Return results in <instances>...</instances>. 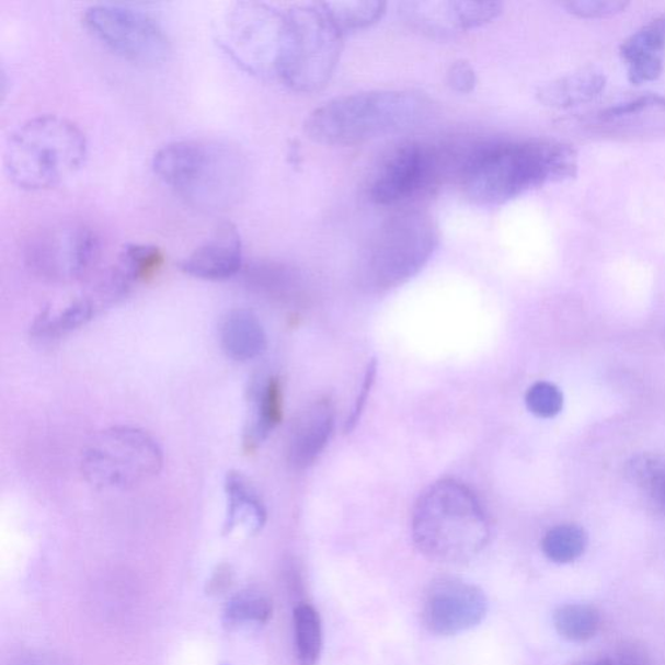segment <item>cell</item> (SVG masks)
I'll return each mask as SVG.
<instances>
[{
    "mask_svg": "<svg viewBox=\"0 0 665 665\" xmlns=\"http://www.w3.org/2000/svg\"><path fill=\"white\" fill-rule=\"evenodd\" d=\"M576 170V153L569 146L498 141L469 151L459 167V177L469 200L492 207L548 182L575 176Z\"/></svg>",
    "mask_w": 665,
    "mask_h": 665,
    "instance_id": "6da1fadb",
    "label": "cell"
},
{
    "mask_svg": "<svg viewBox=\"0 0 665 665\" xmlns=\"http://www.w3.org/2000/svg\"><path fill=\"white\" fill-rule=\"evenodd\" d=\"M157 176L188 205L217 213L242 198L248 165L238 147L217 139H180L152 157Z\"/></svg>",
    "mask_w": 665,
    "mask_h": 665,
    "instance_id": "7a4b0ae2",
    "label": "cell"
},
{
    "mask_svg": "<svg viewBox=\"0 0 665 665\" xmlns=\"http://www.w3.org/2000/svg\"><path fill=\"white\" fill-rule=\"evenodd\" d=\"M428 107V101L415 91H362L313 110L305 130L321 145H360L411 128L423 121Z\"/></svg>",
    "mask_w": 665,
    "mask_h": 665,
    "instance_id": "3957f363",
    "label": "cell"
},
{
    "mask_svg": "<svg viewBox=\"0 0 665 665\" xmlns=\"http://www.w3.org/2000/svg\"><path fill=\"white\" fill-rule=\"evenodd\" d=\"M412 536L424 557L458 564L469 562L486 548L490 525L471 490L444 480L420 496L412 516Z\"/></svg>",
    "mask_w": 665,
    "mask_h": 665,
    "instance_id": "277c9868",
    "label": "cell"
},
{
    "mask_svg": "<svg viewBox=\"0 0 665 665\" xmlns=\"http://www.w3.org/2000/svg\"><path fill=\"white\" fill-rule=\"evenodd\" d=\"M85 135L69 118L38 115L13 129L4 146L7 176L24 191H47L71 179L85 162Z\"/></svg>",
    "mask_w": 665,
    "mask_h": 665,
    "instance_id": "5b68a950",
    "label": "cell"
},
{
    "mask_svg": "<svg viewBox=\"0 0 665 665\" xmlns=\"http://www.w3.org/2000/svg\"><path fill=\"white\" fill-rule=\"evenodd\" d=\"M438 242V228L428 214L410 209L390 217L364 251L363 286L381 293L410 282L428 264Z\"/></svg>",
    "mask_w": 665,
    "mask_h": 665,
    "instance_id": "8992f818",
    "label": "cell"
},
{
    "mask_svg": "<svg viewBox=\"0 0 665 665\" xmlns=\"http://www.w3.org/2000/svg\"><path fill=\"white\" fill-rule=\"evenodd\" d=\"M342 38L321 4L286 10L277 80L298 93L325 88L337 68Z\"/></svg>",
    "mask_w": 665,
    "mask_h": 665,
    "instance_id": "52a82bcc",
    "label": "cell"
},
{
    "mask_svg": "<svg viewBox=\"0 0 665 665\" xmlns=\"http://www.w3.org/2000/svg\"><path fill=\"white\" fill-rule=\"evenodd\" d=\"M164 455L158 440L135 426H114L101 432L82 459V473L100 490H128L156 478Z\"/></svg>",
    "mask_w": 665,
    "mask_h": 665,
    "instance_id": "ba28073f",
    "label": "cell"
},
{
    "mask_svg": "<svg viewBox=\"0 0 665 665\" xmlns=\"http://www.w3.org/2000/svg\"><path fill=\"white\" fill-rule=\"evenodd\" d=\"M285 11L261 2L236 3L217 27L222 50L244 71L277 79Z\"/></svg>",
    "mask_w": 665,
    "mask_h": 665,
    "instance_id": "9c48e42d",
    "label": "cell"
},
{
    "mask_svg": "<svg viewBox=\"0 0 665 665\" xmlns=\"http://www.w3.org/2000/svg\"><path fill=\"white\" fill-rule=\"evenodd\" d=\"M83 25L102 45L124 59L156 66L171 54V42L158 21L118 4H94L83 12Z\"/></svg>",
    "mask_w": 665,
    "mask_h": 665,
    "instance_id": "30bf717a",
    "label": "cell"
},
{
    "mask_svg": "<svg viewBox=\"0 0 665 665\" xmlns=\"http://www.w3.org/2000/svg\"><path fill=\"white\" fill-rule=\"evenodd\" d=\"M443 156L434 147L410 142L383 159L369 182V199L377 206H398L432 191L443 173Z\"/></svg>",
    "mask_w": 665,
    "mask_h": 665,
    "instance_id": "8fae6325",
    "label": "cell"
},
{
    "mask_svg": "<svg viewBox=\"0 0 665 665\" xmlns=\"http://www.w3.org/2000/svg\"><path fill=\"white\" fill-rule=\"evenodd\" d=\"M101 241L93 229L82 223H67L39 233L27 248V262L41 276L79 279L95 267Z\"/></svg>",
    "mask_w": 665,
    "mask_h": 665,
    "instance_id": "7c38bea8",
    "label": "cell"
},
{
    "mask_svg": "<svg viewBox=\"0 0 665 665\" xmlns=\"http://www.w3.org/2000/svg\"><path fill=\"white\" fill-rule=\"evenodd\" d=\"M489 601L480 587L457 577L434 580L426 591L423 621L429 632L457 635L480 626Z\"/></svg>",
    "mask_w": 665,
    "mask_h": 665,
    "instance_id": "4fadbf2b",
    "label": "cell"
},
{
    "mask_svg": "<svg viewBox=\"0 0 665 665\" xmlns=\"http://www.w3.org/2000/svg\"><path fill=\"white\" fill-rule=\"evenodd\" d=\"M242 265L241 234L234 223L222 222L207 241L180 263V268L195 278L221 282L236 276Z\"/></svg>",
    "mask_w": 665,
    "mask_h": 665,
    "instance_id": "5bb4252c",
    "label": "cell"
},
{
    "mask_svg": "<svg viewBox=\"0 0 665 665\" xmlns=\"http://www.w3.org/2000/svg\"><path fill=\"white\" fill-rule=\"evenodd\" d=\"M334 429V408L329 399L307 405L290 428L288 460L293 468L306 469L325 450Z\"/></svg>",
    "mask_w": 665,
    "mask_h": 665,
    "instance_id": "9a60e30c",
    "label": "cell"
},
{
    "mask_svg": "<svg viewBox=\"0 0 665 665\" xmlns=\"http://www.w3.org/2000/svg\"><path fill=\"white\" fill-rule=\"evenodd\" d=\"M665 53V15L642 27L620 47L628 65L629 80L635 85L654 81L663 71Z\"/></svg>",
    "mask_w": 665,
    "mask_h": 665,
    "instance_id": "2e32d148",
    "label": "cell"
},
{
    "mask_svg": "<svg viewBox=\"0 0 665 665\" xmlns=\"http://www.w3.org/2000/svg\"><path fill=\"white\" fill-rule=\"evenodd\" d=\"M226 493L228 511L223 535H232L238 528L249 536L259 534L267 521V511L246 475L237 471L228 472Z\"/></svg>",
    "mask_w": 665,
    "mask_h": 665,
    "instance_id": "e0dca14e",
    "label": "cell"
},
{
    "mask_svg": "<svg viewBox=\"0 0 665 665\" xmlns=\"http://www.w3.org/2000/svg\"><path fill=\"white\" fill-rule=\"evenodd\" d=\"M220 341L223 353L236 362H251L267 349V334L261 320L252 311H230L220 326Z\"/></svg>",
    "mask_w": 665,
    "mask_h": 665,
    "instance_id": "ac0fdd59",
    "label": "cell"
},
{
    "mask_svg": "<svg viewBox=\"0 0 665 665\" xmlns=\"http://www.w3.org/2000/svg\"><path fill=\"white\" fill-rule=\"evenodd\" d=\"M252 401H254V414L243 439L244 447L249 451L262 444L282 423L284 414L282 381L277 377H270L261 387L252 391Z\"/></svg>",
    "mask_w": 665,
    "mask_h": 665,
    "instance_id": "d6986e66",
    "label": "cell"
},
{
    "mask_svg": "<svg viewBox=\"0 0 665 665\" xmlns=\"http://www.w3.org/2000/svg\"><path fill=\"white\" fill-rule=\"evenodd\" d=\"M606 87L605 76L595 71H583L546 83L538 90V98L546 106L570 108L591 102Z\"/></svg>",
    "mask_w": 665,
    "mask_h": 665,
    "instance_id": "ffe728a7",
    "label": "cell"
},
{
    "mask_svg": "<svg viewBox=\"0 0 665 665\" xmlns=\"http://www.w3.org/2000/svg\"><path fill=\"white\" fill-rule=\"evenodd\" d=\"M98 308L100 306L90 296L76 300L58 313H54L50 308H46L34 321L33 335L39 339H55L71 333L89 323Z\"/></svg>",
    "mask_w": 665,
    "mask_h": 665,
    "instance_id": "44dd1931",
    "label": "cell"
},
{
    "mask_svg": "<svg viewBox=\"0 0 665 665\" xmlns=\"http://www.w3.org/2000/svg\"><path fill=\"white\" fill-rule=\"evenodd\" d=\"M297 656L300 665H318L323 651V628L320 615L310 605L294 610Z\"/></svg>",
    "mask_w": 665,
    "mask_h": 665,
    "instance_id": "7402d4cb",
    "label": "cell"
},
{
    "mask_svg": "<svg viewBox=\"0 0 665 665\" xmlns=\"http://www.w3.org/2000/svg\"><path fill=\"white\" fill-rule=\"evenodd\" d=\"M627 478L647 493L657 507L665 511V459L657 455L642 454L629 460Z\"/></svg>",
    "mask_w": 665,
    "mask_h": 665,
    "instance_id": "603a6c76",
    "label": "cell"
},
{
    "mask_svg": "<svg viewBox=\"0 0 665 665\" xmlns=\"http://www.w3.org/2000/svg\"><path fill=\"white\" fill-rule=\"evenodd\" d=\"M272 600L262 592L243 591L228 601L223 624L228 628L262 626L272 618Z\"/></svg>",
    "mask_w": 665,
    "mask_h": 665,
    "instance_id": "cb8c5ba5",
    "label": "cell"
},
{
    "mask_svg": "<svg viewBox=\"0 0 665 665\" xmlns=\"http://www.w3.org/2000/svg\"><path fill=\"white\" fill-rule=\"evenodd\" d=\"M320 4L342 34L374 25L387 12V4L382 2H325Z\"/></svg>",
    "mask_w": 665,
    "mask_h": 665,
    "instance_id": "d4e9b609",
    "label": "cell"
},
{
    "mask_svg": "<svg viewBox=\"0 0 665 665\" xmlns=\"http://www.w3.org/2000/svg\"><path fill=\"white\" fill-rule=\"evenodd\" d=\"M555 628L563 639L571 642H586L597 634L600 616L589 605H565L554 616Z\"/></svg>",
    "mask_w": 665,
    "mask_h": 665,
    "instance_id": "484cf974",
    "label": "cell"
},
{
    "mask_svg": "<svg viewBox=\"0 0 665 665\" xmlns=\"http://www.w3.org/2000/svg\"><path fill=\"white\" fill-rule=\"evenodd\" d=\"M586 546V531L573 524L558 525L542 540L543 554L558 564L573 562L584 554Z\"/></svg>",
    "mask_w": 665,
    "mask_h": 665,
    "instance_id": "4316f807",
    "label": "cell"
},
{
    "mask_svg": "<svg viewBox=\"0 0 665 665\" xmlns=\"http://www.w3.org/2000/svg\"><path fill=\"white\" fill-rule=\"evenodd\" d=\"M164 252L151 244H128L117 264L129 275L133 283L147 282L162 268Z\"/></svg>",
    "mask_w": 665,
    "mask_h": 665,
    "instance_id": "83f0119b",
    "label": "cell"
},
{
    "mask_svg": "<svg viewBox=\"0 0 665 665\" xmlns=\"http://www.w3.org/2000/svg\"><path fill=\"white\" fill-rule=\"evenodd\" d=\"M531 414L538 417H554L563 409L564 398L562 391L550 382H537L528 390L525 398Z\"/></svg>",
    "mask_w": 665,
    "mask_h": 665,
    "instance_id": "f1b7e54d",
    "label": "cell"
},
{
    "mask_svg": "<svg viewBox=\"0 0 665 665\" xmlns=\"http://www.w3.org/2000/svg\"><path fill=\"white\" fill-rule=\"evenodd\" d=\"M455 10L461 32L475 30L492 23L502 13V4L496 2H455Z\"/></svg>",
    "mask_w": 665,
    "mask_h": 665,
    "instance_id": "f546056e",
    "label": "cell"
},
{
    "mask_svg": "<svg viewBox=\"0 0 665 665\" xmlns=\"http://www.w3.org/2000/svg\"><path fill=\"white\" fill-rule=\"evenodd\" d=\"M628 4L621 0H577V2L564 3V7L578 18L600 19L618 15L627 9Z\"/></svg>",
    "mask_w": 665,
    "mask_h": 665,
    "instance_id": "4dcf8cb0",
    "label": "cell"
},
{
    "mask_svg": "<svg viewBox=\"0 0 665 665\" xmlns=\"http://www.w3.org/2000/svg\"><path fill=\"white\" fill-rule=\"evenodd\" d=\"M447 83L457 93L468 94L478 85V74L471 62L466 60L454 61L447 71Z\"/></svg>",
    "mask_w": 665,
    "mask_h": 665,
    "instance_id": "1f68e13d",
    "label": "cell"
},
{
    "mask_svg": "<svg viewBox=\"0 0 665 665\" xmlns=\"http://www.w3.org/2000/svg\"><path fill=\"white\" fill-rule=\"evenodd\" d=\"M377 369V363L374 360L369 364L366 377H364L363 387L360 390V394L358 399H356L355 408L353 410V414L349 415L346 424V432H352L355 428L356 423L359 422L364 405H366L367 398L370 389H372V385L375 382V375Z\"/></svg>",
    "mask_w": 665,
    "mask_h": 665,
    "instance_id": "d6a6232c",
    "label": "cell"
},
{
    "mask_svg": "<svg viewBox=\"0 0 665 665\" xmlns=\"http://www.w3.org/2000/svg\"><path fill=\"white\" fill-rule=\"evenodd\" d=\"M657 104H661V106H665L664 98L651 96V95L642 96V98H639V100L628 102L624 104H620V106L611 108L610 111L607 112V114L605 116L606 117H619V116H624L628 114H635V112H640L641 110L647 108L651 106H657Z\"/></svg>",
    "mask_w": 665,
    "mask_h": 665,
    "instance_id": "836d02e7",
    "label": "cell"
},
{
    "mask_svg": "<svg viewBox=\"0 0 665 665\" xmlns=\"http://www.w3.org/2000/svg\"><path fill=\"white\" fill-rule=\"evenodd\" d=\"M230 583V572L226 566H221L219 571L215 573L211 583H209V591L211 592H221L223 587H227Z\"/></svg>",
    "mask_w": 665,
    "mask_h": 665,
    "instance_id": "e575fe53",
    "label": "cell"
},
{
    "mask_svg": "<svg viewBox=\"0 0 665 665\" xmlns=\"http://www.w3.org/2000/svg\"><path fill=\"white\" fill-rule=\"evenodd\" d=\"M620 665H649V664H647L646 657H643L642 654L637 653V651H629V653L621 655Z\"/></svg>",
    "mask_w": 665,
    "mask_h": 665,
    "instance_id": "d590c367",
    "label": "cell"
},
{
    "mask_svg": "<svg viewBox=\"0 0 665 665\" xmlns=\"http://www.w3.org/2000/svg\"><path fill=\"white\" fill-rule=\"evenodd\" d=\"M20 665H61V664H56L55 662H48L46 660H42V662L39 661H32V662H26Z\"/></svg>",
    "mask_w": 665,
    "mask_h": 665,
    "instance_id": "8d00e7d4",
    "label": "cell"
},
{
    "mask_svg": "<svg viewBox=\"0 0 665 665\" xmlns=\"http://www.w3.org/2000/svg\"><path fill=\"white\" fill-rule=\"evenodd\" d=\"M583 665H614V663L610 660H601L598 662H594V663H589V664H583Z\"/></svg>",
    "mask_w": 665,
    "mask_h": 665,
    "instance_id": "74e56055",
    "label": "cell"
}]
</instances>
